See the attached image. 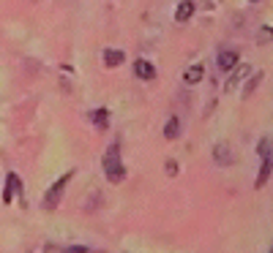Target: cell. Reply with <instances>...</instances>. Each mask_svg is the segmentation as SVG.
I'll list each match as a JSON object with an SVG mask.
<instances>
[{
    "label": "cell",
    "mask_w": 273,
    "mask_h": 253,
    "mask_svg": "<svg viewBox=\"0 0 273 253\" xmlns=\"http://www.w3.org/2000/svg\"><path fill=\"white\" fill-rule=\"evenodd\" d=\"M19 191H22V183H19V177L14 175V172H9V175H6V191H3V202H6V204H11V202H14V196L19 194Z\"/></svg>",
    "instance_id": "cell-4"
},
{
    "label": "cell",
    "mask_w": 273,
    "mask_h": 253,
    "mask_svg": "<svg viewBox=\"0 0 273 253\" xmlns=\"http://www.w3.org/2000/svg\"><path fill=\"white\" fill-rule=\"evenodd\" d=\"M249 74H251V68H249V65H246V63H238V68L230 74V79H227V85H224V88H227V90H232L235 85H241V82H243V79L249 76Z\"/></svg>",
    "instance_id": "cell-7"
},
{
    "label": "cell",
    "mask_w": 273,
    "mask_h": 253,
    "mask_svg": "<svg viewBox=\"0 0 273 253\" xmlns=\"http://www.w3.org/2000/svg\"><path fill=\"white\" fill-rule=\"evenodd\" d=\"M270 253H273V245H270Z\"/></svg>",
    "instance_id": "cell-19"
},
{
    "label": "cell",
    "mask_w": 273,
    "mask_h": 253,
    "mask_svg": "<svg viewBox=\"0 0 273 253\" xmlns=\"http://www.w3.org/2000/svg\"><path fill=\"white\" fill-rule=\"evenodd\" d=\"M268 147H270V142H268V139H262V142H259V147H257V155H259V158H265V155L270 152Z\"/></svg>",
    "instance_id": "cell-15"
},
{
    "label": "cell",
    "mask_w": 273,
    "mask_h": 253,
    "mask_svg": "<svg viewBox=\"0 0 273 253\" xmlns=\"http://www.w3.org/2000/svg\"><path fill=\"white\" fill-rule=\"evenodd\" d=\"M238 60H241V55H238V49H222L219 52V68L222 71H232L238 65Z\"/></svg>",
    "instance_id": "cell-5"
},
{
    "label": "cell",
    "mask_w": 273,
    "mask_h": 253,
    "mask_svg": "<svg viewBox=\"0 0 273 253\" xmlns=\"http://www.w3.org/2000/svg\"><path fill=\"white\" fill-rule=\"evenodd\" d=\"M63 253H88V248H85V245H71V248H66Z\"/></svg>",
    "instance_id": "cell-17"
},
{
    "label": "cell",
    "mask_w": 273,
    "mask_h": 253,
    "mask_svg": "<svg viewBox=\"0 0 273 253\" xmlns=\"http://www.w3.org/2000/svg\"><path fill=\"white\" fill-rule=\"evenodd\" d=\"M270 172H273V150L268 152V155L262 158V169H259V177H257V188H262L265 183H268V177H270Z\"/></svg>",
    "instance_id": "cell-8"
},
{
    "label": "cell",
    "mask_w": 273,
    "mask_h": 253,
    "mask_svg": "<svg viewBox=\"0 0 273 253\" xmlns=\"http://www.w3.org/2000/svg\"><path fill=\"white\" fill-rule=\"evenodd\" d=\"M259 82H262V71H257V74H251V76H249V82H246V88H243V98H249L251 93L257 90V85H259Z\"/></svg>",
    "instance_id": "cell-14"
},
{
    "label": "cell",
    "mask_w": 273,
    "mask_h": 253,
    "mask_svg": "<svg viewBox=\"0 0 273 253\" xmlns=\"http://www.w3.org/2000/svg\"><path fill=\"white\" fill-rule=\"evenodd\" d=\"M104 63H106V65H112V68H115V65L126 63V55H123L121 49H104Z\"/></svg>",
    "instance_id": "cell-11"
},
{
    "label": "cell",
    "mask_w": 273,
    "mask_h": 253,
    "mask_svg": "<svg viewBox=\"0 0 273 253\" xmlns=\"http://www.w3.org/2000/svg\"><path fill=\"white\" fill-rule=\"evenodd\" d=\"M270 38H273V30H270V28H262V30H259V44H268Z\"/></svg>",
    "instance_id": "cell-16"
},
{
    "label": "cell",
    "mask_w": 273,
    "mask_h": 253,
    "mask_svg": "<svg viewBox=\"0 0 273 253\" xmlns=\"http://www.w3.org/2000/svg\"><path fill=\"white\" fill-rule=\"evenodd\" d=\"M254 3H257V0H254Z\"/></svg>",
    "instance_id": "cell-20"
},
{
    "label": "cell",
    "mask_w": 273,
    "mask_h": 253,
    "mask_svg": "<svg viewBox=\"0 0 273 253\" xmlns=\"http://www.w3.org/2000/svg\"><path fill=\"white\" fill-rule=\"evenodd\" d=\"M90 120H93L96 128H106V125H110V112H106V109H96V112H90Z\"/></svg>",
    "instance_id": "cell-13"
},
{
    "label": "cell",
    "mask_w": 273,
    "mask_h": 253,
    "mask_svg": "<svg viewBox=\"0 0 273 253\" xmlns=\"http://www.w3.org/2000/svg\"><path fill=\"white\" fill-rule=\"evenodd\" d=\"M167 172H170V175H178V163L175 161H167Z\"/></svg>",
    "instance_id": "cell-18"
},
{
    "label": "cell",
    "mask_w": 273,
    "mask_h": 253,
    "mask_svg": "<svg viewBox=\"0 0 273 253\" xmlns=\"http://www.w3.org/2000/svg\"><path fill=\"white\" fill-rule=\"evenodd\" d=\"M202 74H205V68L197 63V65H191V68L183 71V82H186V85H197L199 79H202Z\"/></svg>",
    "instance_id": "cell-10"
},
{
    "label": "cell",
    "mask_w": 273,
    "mask_h": 253,
    "mask_svg": "<svg viewBox=\"0 0 273 253\" xmlns=\"http://www.w3.org/2000/svg\"><path fill=\"white\" fill-rule=\"evenodd\" d=\"M134 74L139 79H145V82H150V79H156V68H153V63H148V60H134Z\"/></svg>",
    "instance_id": "cell-6"
},
{
    "label": "cell",
    "mask_w": 273,
    "mask_h": 253,
    "mask_svg": "<svg viewBox=\"0 0 273 253\" xmlns=\"http://www.w3.org/2000/svg\"><path fill=\"white\" fill-rule=\"evenodd\" d=\"M191 14H194V3H191V0H181V6H178V11H175V19L178 22H189Z\"/></svg>",
    "instance_id": "cell-9"
},
{
    "label": "cell",
    "mask_w": 273,
    "mask_h": 253,
    "mask_svg": "<svg viewBox=\"0 0 273 253\" xmlns=\"http://www.w3.org/2000/svg\"><path fill=\"white\" fill-rule=\"evenodd\" d=\"M164 136H167V139H178V136H181V120H178L175 115L167 120V125H164Z\"/></svg>",
    "instance_id": "cell-12"
},
{
    "label": "cell",
    "mask_w": 273,
    "mask_h": 253,
    "mask_svg": "<svg viewBox=\"0 0 273 253\" xmlns=\"http://www.w3.org/2000/svg\"><path fill=\"white\" fill-rule=\"evenodd\" d=\"M213 161H216L219 166H232L235 163V150L230 147V144H216V147H213Z\"/></svg>",
    "instance_id": "cell-3"
},
{
    "label": "cell",
    "mask_w": 273,
    "mask_h": 253,
    "mask_svg": "<svg viewBox=\"0 0 273 253\" xmlns=\"http://www.w3.org/2000/svg\"><path fill=\"white\" fill-rule=\"evenodd\" d=\"M104 175H106V180L110 183H123L126 180V166H123V161H121V144H110L106 147V152H104Z\"/></svg>",
    "instance_id": "cell-1"
},
{
    "label": "cell",
    "mask_w": 273,
    "mask_h": 253,
    "mask_svg": "<svg viewBox=\"0 0 273 253\" xmlns=\"http://www.w3.org/2000/svg\"><path fill=\"white\" fill-rule=\"evenodd\" d=\"M71 180V172H66V175L58 180L55 185H52L49 191H46V196H44V207L46 210H55L58 207V202H61V196H63V188H66V183Z\"/></svg>",
    "instance_id": "cell-2"
}]
</instances>
